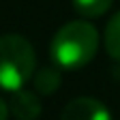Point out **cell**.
Masks as SVG:
<instances>
[{
	"label": "cell",
	"instance_id": "3",
	"mask_svg": "<svg viewBox=\"0 0 120 120\" xmlns=\"http://www.w3.org/2000/svg\"><path fill=\"white\" fill-rule=\"evenodd\" d=\"M60 120H112V116L99 99L77 97L62 109Z\"/></svg>",
	"mask_w": 120,
	"mask_h": 120
},
{
	"label": "cell",
	"instance_id": "6",
	"mask_svg": "<svg viewBox=\"0 0 120 120\" xmlns=\"http://www.w3.org/2000/svg\"><path fill=\"white\" fill-rule=\"evenodd\" d=\"M103 43H105V52L114 60L120 62V11L107 22V26H105Z\"/></svg>",
	"mask_w": 120,
	"mask_h": 120
},
{
	"label": "cell",
	"instance_id": "7",
	"mask_svg": "<svg viewBox=\"0 0 120 120\" xmlns=\"http://www.w3.org/2000/svg\"><path fill=\"white\" fill-rule=\"evenodd\" d=\"M114 0H73V9L82 17H99L112 7Z\"/></svg>",
	"mask_w": 120,
	"mask_h": 120
},
{
	"label": "cell",
	"instance_id": "2",
	"mask_svg": "<svg viewBox=\"0 0 120 120\" xmlns=\"http://www.w3.org/2000/svg\"><path fill=\"white\" fill-rule=\"evenodd\" d=\"M37 56L28 39L22 34L0 37V90L15 92L34 75Z\"/></svg>",
	"mask_w": 120,
	"mask_h": 120
},
{
	"label": "cell",
	"instance_id": "4",
	"mask_svg": "<svg viewBox=\"0 0 120 120\" xmlns=\"http://www.w3.org/2000/svg\"><path fill=\"white\" fill-rule=\"evenodd\" d=\"M11 101H9V109L17 120H37L41 116V101L32 90H15L11 92Z\"/></svg>",
	"mask_w": 120,
	"mask_h": 120
},
{
	"label": "cell",
	"instance_id": "8",
	"mask_svg": "<svg viewBox=\"0 0 120 120\" xmlns=\"http://www.w3.org/2000/svg\"><path fill=\"white\" fill-rule=\"evenodd\" d=\"M9 103L7 101H2V99H0V120H7L9 118Z\"/></svg>",
	"mask_w": 120,
	"mask_h": 120
},
{
	"label": "cell",
	"instance_id": "5",
	"mask_svg": "<svg viewBox=\"0 0 120 120\" xmlns=\"http://www.w3.org/2000/svg\"><path fill=\"white\" fill-rule=\"evenodd\" d=\"M32 82H34V90L39 94H52V92H56L60 82H62L60 67L54 64V67H43V69L34 71Z\"/></svg>",
	"mask_w": 120,
	"mask_h": 120
},
{
	"label": "cell",
	"instance_id": "1",
	"mask_svg": "<svg viewBox=\"0 0 120 120\" xmlns=\"http://www.w3.org/2000/svg\"><path fill=\"white\" fill-rule=\"evenodd\" d=\"M97 49H99V30L86 19H73L54 34L49 45V56L56 67L77 71L94 58Z\"/></svg>",
	"mask_w": 120,
	"mask_h": 120
}]
</instances>
